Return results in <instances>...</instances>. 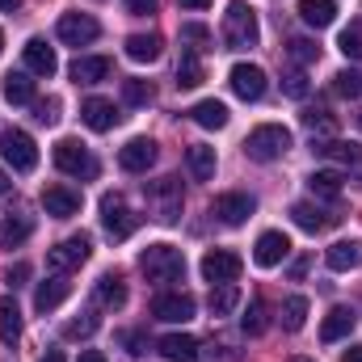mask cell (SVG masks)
I'll return each mask as SVG.
<instances>
[{"label": "cell", "instance_id": "cell-53", "mask_svg": "<svg viewBox=\"0 0 362 362\" xmlns=\"http://www.w3.org/2000/svg\"><path fill=\"white\" fill-rule=\"evenodd\" d=\"M181 8H206V4H211V0H177Z\"/></svg>", "mask_w": 362, "mask_h": 362}, {"label": "cell", "instance_id": "cell-48", "mask_svg": "<svg viewBox=\"0 0 362 362\" xmlns=\"http://www.w3.org/2000/svg\"><path fill=\"white\" fill-rule=\"evenodd\" d=\"M25 278H30V266H25V262H17V266L8 270V286L17 291V286H25Z\"/></svg>", "mask_w": 362, "mask_h": 362}, {"label": "cell", "instance_id": "cell-51", "mask_svg": "<svg viewBox=\"0 0 362 362\" xmlns=\"http://www.w3.org/2000/svg\"><path fill=\"white\" fill-rule=\"evenodd\" d=\"M341 362H362V346H350V350H346V358Z\"/></svg>", "mask_w": 362, "mask_h": 362}, {"label": "cell", "instance_id": "cell-12", "mask_svg": "<svg viewBox=\"0 0 362 362\" xmlns=\"http://www.w3.org/2000/svg\"><path fill=\"white\" fill-rule=\"evenodd\" d=\"M152 316L165 320V325H185V320L194 316V295H185V291H165V295H156V299H152Z\"/></svg>", "mask_w": 362, "mask_h": 362}, {"label": "cell", "instance_id": "cell-14", "mask_svg": "<svg viewBox=\"0 0 362 362\" xmlns=\"http://www.w3.org/2000/svg\"><path fill=\"white\" fill-rule=\"evenodd\" d=\"M291 219L303 228V232H329V228H337L341 223V215L337 211H329V206H316V202H295L291 206Z\"/></svg>", "mask_w": 362, "mask_h": 362}, {"label": "cell", "instance_id": "cell-23", "mask_svg": "<svg viewBox=\"0 0 362 362\" xmlns=\"http://www.w3.org/2000/svg\"><path fill=\"white\" fill-rule=\"evenodd\" d=\"M325 262H329V270H337V274L358 270L362 266V240H337V245H329Z\"/></svg>", "mask_w": 362, "mask_h": 362}, {"label": "cell", "instance_id": "cell-34", "mask_svg": "<svg viewBox=\"0 0 362 362\" xmlns=\"http://www.w3.org/2000/svg\"><path fill=\"white\" fill-rule=\"evenodd\" d=\"M341 173H333V169H316L312 177H308V189L316 194V198H329V202H337L341 198Z\"/></svg>", "mask_w": 362, "mask_h": 362}, {"label": "cell", "instance_id": "cell-11", "mask_svg": "<svg viewBox=\"0 0 362 362\" xmlns=\"http://www.w3.org/2000/svg\"><path fill=\"white\" fill-rule=\"evenodd\" d=\"M55 34H59V42H68V47H89L93 38L101 34V25L93 21L89 13H64L59 25H55Z\"/></svg>", "mask_w": 362, "mask_h": 362}, {"label": "cell", "instance_id": "cell-50", "mask_svg": "<svg viewBox=\"0 0 362 362\" xmlns=\"http://www.w3.org/2000/svg\"><path fill=\"white\" fill-rule=\"evenodd\" d=\"M122 346H127V354H144V337L139 333H122Z\"/></svg>", "mask_w": 362, "mask_h": 362}, {"label": "cell", "instance_id": "cell-10", "mask_svg": "<svg viewBox=\"0 0 362 362\" xmlns=\"http://www.w3.org/2000/svg\"><path fill=\"white\" fill-rule=\"evenodd\" d=\"M245 270V262L232 253V249H211L206 257H202V278L211 282V286H219V282H236Z\"/></svg>", "mask_w": 362, "mask_h": 362}, {"label": "cell", "instance_id": "cell-3", "mask_svg": "<svg viewBox=\"0 0 362 362\" xmlns=\"http://www.w3.org/2000/svg\"><path fill=\"white\" fill-rule=\"evenodd\" d=\"M245 152H249L253 160L270 165V160H278V156H286V152H291V131H286L282 122H266V127L249 131V139H245Z\"/></svg>", "mask_w": 362, "mask_h": 362}, {"label": "cell", "instance_id": "cell-36", "mask_svg": "<svg viewBox=\"0 0 362 362\" xmlns=\"http://www.w3.org/2000/svg\"><path fill=\"white\" fill-rule=\"evenodd\" d=\"M4 97H8L13 105H30V101H34V81H30V72H8V76H4Z\"/></svg>", "mask_w": 362, "mask_h": 362}, {"label": "cell", "instance_id": "cell-35", "mask_svg": "<svg viewBox=\"0 0 362 362\" xmlns=\"http://www.w3.org/2000/svg\"><path fill=\"white\" fill-rule=\"evenodd\" d=\"M97 303L101 308H122L127 303V286H122L118 274H101L97 278Z\"/></svg>", "mask_w": 362, "mask_h": 362}, {"label": "cell", "instance_id": "cell-39", "mask_svg": "<svg viewBox=\"0 0 362 362\" xmlns=\"http://www.w3.org/2000/svg\"><path fill=\"white\" fill-rule=\"evenodd\" d=\"M337 51H341L346 59H362V21H350V25L341 30V38H337Z\"/></svg>", "mask_w": 362, "mask_h": 362}, {"label": "cell", "instance_id": "cell-32", "mask_svg": "<svg viewBox=\"0 0 362 362\" xmlns=\"http://www.w3.org/2000/svg\"><path fill=\"white\" fill-rule=\"evenodd\" d=\"M299 17L312 25V30H325L337 21V4L333 0H299Z\"/></svg>", "mask_w": 362, "mask_h": 362}, {"label": "cell", "instance_id": "cell-54", "mask_svg": "<svg viewBox=\"0 0 362 362\" xmlns=\"http://www.w3.org/2000/svg\"><path fill=\"white\" fill-rule=\"evenodd\" d=\"M38 362H64V354H59V350H47V354H42Z\"/></svg>", "mask_w": 362, "mask_h": 362}, {"label": "cell", "instance_id": "cell-15", "mask_svg": "<svg viewBox=\"0 0 362 362\" xmlns=\"http://www.w3.org/2000/svg\"><path fill=\"white\" fill-rule=\"evenodd\" d=\"M42 211H47L51 219H72V215L81 211V194L68 189V185H47V189H42Z\"/></svg>", "mask_w": 362, "mask_h": 362}, {"label": "cell", "instance_id": "cell-2", "mask_svg": "<svg viewBox=\"0 0 362 362\" xmlns=\"http://www.w3.org/2000/svg\"><path fill=\"white\" fill-rule=\"evenodd\" d=\"M139 270L156 286H173V282H185V257L173 245H148L144 257H139Z\"/></svg>", "mask_w": 362, "mask_h": 362}, {"label": "cell", "instance_id": "cell-37", "mask_svg": "<svg viewBox=\"0 0 362 362\" xmlns=\"http://www.w3.org/2000/svg\"><path fill=\"white\" fill-rule=\"evenodd\" d=\"M299 118H303V127H308L316 139H333V135H337V118H333L329 110H303Z\"/></svg>", "mask_w": 362, "mask_h": 362}, {"label": "cell", "instance_id": "cell-19", "mask_svg": "<svg viewBox=\"0 0 362 362\" xmlns=\"http://www.w3.org/2000/svg\"><path fill=\"white\" fill-rule=\"evenodd\" d=\"M68 295H72V282H68L64 274H51L47 282H38V291H34V308H38V312H55Z\"/></svg>", "mask_w": 362, "mask_h": 362}, {"label": "cell", "instance_id": "cell-42", "mask_svg": "<svg viewBox=\"0 0 362 362\" xmlns=\"http://www.w3.org/2000/svg\"><path fill=\"white\" fill-rule=\"evenodd\" d=\"M240 325H245V333H249V337H262V333H266V325H270V320H266V303H262V299H253V303H249V316H245Z\"/></svg>", "mask_w": 362, "mask_h": 362}, {"label": "cell", "instance_id": "cell-6", "mask_svg": "<svg viewBox=\"0 0 362 362\" xmlns=\"http://www.w3.org/2000/svg\"><path fill=\"white\" fill-rule=\"evenodd\" d=\"M55 165H59V173H68V177H97V160H93V152L85 144H76V139H59L55 144Z\"/></svg>", "mask_w": 362, "mask_h": 362}, {"label": "cell", "instance_id": "cell-57", "mask_svg": "<svg viewBox=\"0 0 362 362\" xmlns=\"http://www.w3.org/2000/svg\"><path fill=\"white\" fill-rule=\"evenodd\" d=\"M291 362H312V358H291Z\"/></svg>", "mask_w": 362, "mask_h": 362}, {"label": "cell", "instance_id": "cell-27", "mask_svg": "<svg viewBox=\"0 0 362 362\" xmlns=\"http://www.w3.org/2000/svg\"><path fill=\"white\" fill-rule=\"evenodd\" d=\"M354 325H358V316H354L350 308H333V312L325 316V325H320V341H341V337L354 333Z\"/></svg>", "mask_w": 362, "mask_h": 362}, {"label": "cell", "instance_id": "cell-46", "mask_svg": "<svg viewBox=\"0 0 362 362\" xmlns=\"http://www.w3.org/2000/svg\"><path fill=\"white\" fill-rule=\"evenodd\" d=\"M282 93H286V97H308V72H303V68L286 72V76H282Z\"/></svg>", "mask_w": 362, "mask_h": 362}, {"label": "cell", "instance_id": "cell-45", "mask_svg": "<svg viewBox=\"0 0 362 362\" xmlns=\"http://www.w3.org/2000/svg\"><path fill=\"white\" fill-rule=\"evenodd\" d=\"M181 38H185V42H194L189 51H198V55H202V51H211V30H206V25H181Z\"/></svg>", "mask_w": 362, "mask_h": 362}, {"label": "cell", "instance_id": "cell-7", "mask_svg": "<svg viewBox=\"0 0 362 362\" xmlns=\"http://www.w3.org/2000/svg\"><path fill=\"white\" fill-rule=\"evenodd\" d=\"M148 202H152V215L160 223H177L181 215V181L177 177H160L148 185Z\"/></svg>", "mask_w": 362, "mask_h": 362}, {"label": "cell", "instance_id": "cell-17", "mask_svg": "<svg viewBox=\"0 0 362 362\" xmlns=\"http://www.w3.org/2000/svg\"><path fill=\"white\" fill-rule=\"evenodd\" d=\"M118 165L127 173H148L156 165V144L152 139H131L127 148H118Z\"/></svg>", "mask_w": 362, "mask_h": 362}, {"label": "cell", "instance_id": "cell-16", "mask_svg": "<svg viewBox=\"0 0 362 362\" xmlns=\"http://www.w3.org/2000/svg\"><path fill=\"white\" fill-rule=\"evenodd\" d=\"M286 253H291V240H286L282 232H262V236H257V249H253V262H257L262 270H274V266L286 262Z\"/></svg>", "mask_w": 362, "mask_h": 362}, {"label": "cell", "instance_id": "cell-40", "mask_svg": "<svg viewBox=\"0 0 362 362\" xmlns=\"http://www.w3.org/2000/svg\"><path fill=\"white\" fill-rule=\"evenodd\" d=\"M156 93H152V85L148 81H139V76H131V81H122V101L127 105H148Z\"/></svg>", "mask_w": 362, "mask_h": 362}, {"label": "cell", "instance_id": "cell-13", "mask_svg": "<svg viewBox=\"0 0 362 362\" xmlns=\"http://www.w3.org/2000/svg\"><path fill=\"white\" fill-rule=\"evenodd\" d=\"M228 85H232L236 97H245V101H262L266 97V72L257 64H236L228 72Z\"/></svg>", "mask_w": 362, "mask_h": 362}, {"label": "cell", "instance_id": "cell-8", "mask_svg": "<svg viewBox=\"0 0 362 362\" xmlns=\"http://www.w3.org/2000/svg\"><path fill=\"white\" fill-rule=\"evenodd\" d=\"M89 253H93V240L81 232V236H68V240H59V245L47 253V266H51L55 274L76 270V266H85V262H89Z\"/></svg>", "mask_w": 362, "mask_h": 362}, {"label": "cell", "instance_id": "cell-18", "mask_svg": "<svg viewBox=\"0 0 362 362\" xmlns=\"http://www.w3.org/2000/svg\"><path fill=\"white\" fill-rule=\"evenodd\" d=\"M21 55H25V68H30L34 76H55V72H59V59H55V51H51L42 38H30V42L21 47Z\"/></svg>", "mask_w": 362, "mask_h": 362}, {"label": "cell", "instance_id": "cell-29", "mask_svg": "<svg viewBox=\"0 0 362 362\" xmlns=\"http://www.w3.org/2000/svg\"><path fill=\"white\" fill-rule=\"evenodd\" d=\"M160 34H131L127 38V55L135 59V64H156L160 59Z\"/></svg>", "mask_w": 362, "mask_h": 362}, {"label": "cell", "instance_id": "cell-1", "mask_svg": "<svg viewBox=\"0 0 362 362\" xmlns=\"http://www.w3.org/2000/svg\"><path fill=\"white\" fill-rule=\"evenodd\" d=\"M223 47L228 51H249V47H257V38H262V25H257V13L245 4V0H232L228 4V13H223Z\"/></svg>", "mask_w": 362, "mask_h": 362}, {"label": "cell", "instance_id": "cell-26", "mask_svg": "<svg viewBox=\"0 0 362 362\" xmlns=\"http://www.w3.org/2000/svg\"><path fill=\"white\" fill-rule=\"evenodd\" d=\"M189 118H194L202 131H223V127H228V105L215 101V97H206V101H198V105L189 110Z\"/></svg>", "mask_w": 362, "mask_h": 362}, {"label": "cell", "instance_id": "cell-55", "mask_svg": "<svg viewBox=\"0 0 362 362\" xmlns=\"http://www.w3.org/2000/svg\"><path fill=\"white\" fill-rule=\"evenodd\" d=\"M0 194H8V173L0 169Z\"/></svg>", "mask_w": 362, "mask_h": 362}, {"label": "cell", "instance_id": "cell-30", "mask_svg": "<svg viewBox=\"0 0 362 362\" xmlns=\"http://www.w3.org/2000/svg\"><path fill=\"white\" fill-rule=\"evenodd\" d=\"M206 308H211V316H232V312L240 308V286H236V282H219V286H211Z\"/></svg>", "mask_w": 362, "mask_h": 362}, {"label": "cell", "instance_id": "cell-21", "mask_svg": "<svg viewBox=\"0 0 362 362\" xmlns=\"http://www.w3.org/2000/svg\"><path fill=\"white\" fill-rule=\"evenodd\" d=\"M156 350L169 362H198V337H189V333H165L156 341Z\"/></svg>", "mask_w": 362, "mask_h": 362}, {"label": "cell", "instance_id": "cell-28", "mask_svg": "<svg viewBox=\"0 0 362 362\" xmlns=\"http://www.w3.org/2000/svg\"><path fill=\"white\" fill-rule=\"evenodd\" d=\"M185 169H189L194 181H215V148L194 144V148L185 152Z\"/></svg>", "mask_w": 362, "mask_h": 362}, {"label": "cell", "instance_id": "cell-59", "mask_svg": "<svg viewBox=\"0 0 362 362\" xmlns=\"http://www.w3.org/2000/svg\"><path fill=\"white\" fill-rule=\"evenodd\" d=\"M358 127H362V110H358Z\"/></svg>", "mask_w": 362, "mask_h": 362}, {"label": "cell", "instance_id": "cell-31", "mask_svg": "<svg viewBox=\"0 0 362 362\" xmlns=\"http://www.w3.org/2000/svg\"><path fill=\"white\" fill-rule=\"evenodd\" d=\"M17 337H21V308H17L13 295H4L0 299V341L4 346H17Z\"/></svg>", "mask_w": 362, "mask_h": 362}, {"label": "cell", "instance_id": "cell-20", "mask_svg": "<svg viewBox=\"0 0 362 362\" xmlns=\"http://www.w3.org/2000/svg\"><path fill=\"white\" fill-rule=\"evenodd\" d=\"M110 59L105 55H81V59H72V68H68V76L76 81V85H97V81H105L110 76Z\"/></svg>", "mask_w": 362, "mask_h": 362}, {"label": "cell", "instance_id": "cell-47", "mask_svg": "<svg viewBox=\"0 0 362 362\" xmlns=\"http://www.w3.org/2000/svg\"><path fill=\"white\" fill-rule=\"evenodd\" d=\"M34 118L38 122H55L59 118V101L51 97V101H34Z\"/></svg>", "mask_w": 362, "mask_h": 362}, {"label": "cell", "instance_id": "cell-33", "mask_svg": "<svg viewBox=\"0 0 362 362\" xmlns=\"http://www.w3.org/2000/svg\"><path fill=\"white\" fill-rule=\"evenodd\" d=\"M206 81V68H202V55L198 51H185L177 64V89H198Z\"/></svg>", "mask_w": 362, "mask_h": 362}, {"label": "cell", "instance_id": "cell-49", "mask_svg": "<svg viewBox=\"0 0 362 362\" xmlns=\"http://www.w3.org/2000/svg\"><path fill=\"white\" fill-rule=\"evenodd\" d=\"M127 13H135V17H148V13H156V0H127Z\"/></svg>", "mask_w": 362, "mask_h": 362}, {"label": "cell", "instance_id": "cell-22", "mask_svg": "<svg viewBox=\"0 0 362 362\" xmlns=\"http://www.w3.org/2000/svg\"><path fill=\"white\" fill-rule=\"evenodd\" d=\"M81 118H85L89 131H114L118 110H114V101H105V97H89V101L81 105Z\"/></svg>", "mask_w": 362, "mask_h": 362}, {"label": "cell", "instance_id": "cell-25", "mask_svg": "<svg viewBox=\"0 0 362 362\" xmlns=\"http://www.w3.org/2000/svg\"><path fill=\"white\" fill-rule=\"evenodd\" d=\"M30 232H34V219H30L25 211H13V215H4V223H0V245H4V249H17V245L30 240Z\"/></svg>", "mask_w": 362, "mask_h": 362}, {"label": "cell", "instance_id": "cell-56", "mask_svg": "<svg viewBox=\"0 0 362 362\" xmlns=\"http://www.w3.org/2000/svg\"><path fill=\"white\" fill-rule=\"evenodd\" d=\"M17 4H21V0H0V8H4V13H8V8H17Z\"/></svg>", "mask_w": 362, "mask_h": 362}, {"label": "cell", "instance_id": "cell-41", "mask_svg": "<svg viewBox=\"0 0 362 362\" xmlns=\"http://www.w3.org/2000/svg\"><path fill=\"white\" fill-rule=\"evenodd\" d=\"M286 55H291V59H295V64L303 68V64L320 59V47H316L312 38H291V42H286Z\"/></svg>", "mask_w": 362, "mask_h": 362}, {"label": "cell", "instance_id": "cell-24", "mask_svg": "<svg viewBox=\"0 0 362 362\" xmlns=\"http://www.w3.org/2000/svg\"><path fill=\"white\" fill-rule=\"evenodd\" d=\"M312 152H316V156H325V160H337V165H358V160H362L358 144H346V139H337V135H333V139H316V144H312Z\"/></svg>", "mask_w": 362, "mask_h": 362}, {"label": "cell", "instance_id": "cell-44", "mask_svg": "<svg viewBox=\"0 0 362 362\" xmlns=\"http://www.w3.org/2000/svg\"><path fill=\"white\" fill-rule=\"evenodd\" d=\"M333 93L337 97H362V72H350V68L337 72L333 76Z\"/></svg>", "mask_w": 362, "mask_h": 362}, {"label": "cell", "instance_id": "cell-9", "mask_svg": "<svg viewBox=\"0 0 362 362\" xmlns=\"http://www.w3.org/2000/svg\"><path fill=\"white\" fill-rule=\"evenodd\" d=\"M253 211H257L253 194H240V189H232V194H219V198H215V206H211V215H215L219 223H228V228H240V223H245Z\"/></svg>", "mask_w": 362, "mask_h": 362}, {"label": "cell", "instance_id": "cell-58", "mask_svg": "<svg viewBox=\"0 0 362 362\" xmlns=\"http://www.w3.org/2000/svg\"><path fill=\"white\" fill-rule=\"evenodd\" d=\"M0 51H4V34H0Z\"/></svg>", "mask_w": 362, "mask_h": 362}, {"label": "cell", "instance_id": "cell-52", "mask_svg": "<svg viewBox=\"0 0 362 362\" xmlns=\"http://www.w3.org/2000/svg\"><path fill=\"white\" fill-rule=\"evenodd\" d=\"M76 362H105V354H97V350H85V354H81Z\"/></svg>", "mask_w": 362, "mask_h": 362}, {"label": "cell", "instance_id": "cell-4", "mask_svg": "<svg viewBox=\"0 0 362 362\" xmlns=\"http://www.w3.org/2000/svg\"><path fill=\"white\" fill-rule=\"evenodd\" d=\"M0 156L13 165V173H34L38 169V148H34V139L21 127H8L0 135Z\"/></svg>", "mask_w": 362, "mask_h": 362}, {"label": "cell", "instance_id": "cell-43", "mask_svg": "<svg viewBox=\"0 0 362 362\" xmlns=\"http://www.w3.org/2000/svg\"><path fill=\"white\" fill-rule=\"evenodd\" d=\"M97 325H101V320H97V312H81L76 320H68V325H64V337H93V333H97Z\"/></svg>", "mask_w": 362, "mask_h": 362}, {"label": "cell", "instance_id": "cell-5", "mask_svg": "<svg viewBox=\"0 0 362 362\" xmlns=\"http://www.w3.org/2000/svg\"><path fill=\"white\" fill-rule=\"evenodd\" d=\"M101 228H105L110 240H127V236L139 228V215L127 206L122 194H105V198H101Z\"/></svg>", "mask_w": 362, "mask_h": 362}, {"label": "cell", "instance_id": "cell-38", "mask_svg": "<svg viewBox=\"0 0 362 362\" xmlns=\"http://www.w3.org/2000/svg\"><path fill=\"white\" fill-rule=\"evenodd\" d=\"M303 320H308V299H303V295H291V299L282 303V329H286V333H299Z\"/></svg>", "mask_w": 362, "mask_h": 362}]
</instances>
